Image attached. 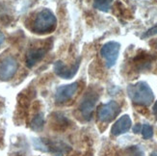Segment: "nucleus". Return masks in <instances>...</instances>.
<instances>
[{
  "mask_svg": "<svg viewBox=\"0 0 157 156\" xmlns=\"http://www.w3.org/2000/svg\"><path fill=\"white\" fill-rule=\"evenodd\" d=\"M154 44H155V46L157 47V40H155V43H154Z\"/></svg>",
  "mask_w": 157,
  "mask_h": 156,
  "instance_id": "20",
  "label": "nucleus"
},
{
  "mask_svg": "<svg viewBox=\"0 0 157 156\" xmlns=\"http://www.w3.org/2000/svg\"><path fill=\"white\" fill-rule=\"evenodd\" d=\"M121 111V107L120 105L114 100L109 101L108 103L102 105L98 113V120L102 123H110L116 117L118 116L119 113Z\"/></svg>",
  "mask_w": 157,
  "mask_h": 156,
  "instance_id": "6",
  "label": "nucleus"
},
{
  "mask_svg": "<svg viewBox=\"0 0 157 156\" xmlns=\"http://www.w3.org/2000/svg\"><path fill=\"white\" fill-rule=\"evenodd\" d=\"M121 49V44L118 42H108L106 43L100 49V54L105 60V64L107 67H112L117 63V60L119 58Z\"/></svg>",
  "mask_w": 157,
  "mask_h": 156,
  "instance_id": "3",
  "label": "nucleus"
},
{
  "mask_svg": "<svg viewBox=\"0 0 157 156\" xmlns=\"http://www.w3.org/2000/svg\"><path fill=\"white\" fill-rule=\"evenodd\" d=\"M4 39H5V37H4V35L3 34L0 32V45H1L2 44H3V42H4Z\"/></svg>",
  "mask_w": 157,
  "mask_h": 156,
  "instance_id": "18",
  "label": "nucleus"
},
{
  "mask_svg": "<svg viewBox=\"0 0 157 156\" xmlns=\"http://www.w3.org/2000/svg\"><path fill=\"white\" fill-rule=\"evenodd\" d=\"M142 135H143V138L146 139V140H148L152 138L153 136V128L151 124H145L144 125L142 126Z\"/></svg>",
  "mask_w": 157,
  "mask_h": 156,
  "instance_id": "14",
  "label": "nucleus"
},
{
  "mask_svg": "<svg viewBox=\"0 0 157 156\" xmlns=\"http://www.w3.org/2000/svg\"><path fill=\"white\" fill-rule=\"evenodd\" d=\"M114 0H94V7L101 12H108L111 9Z\"/></svg>",
  "mask_w": 157,
  "mask_h": 156,
  "instance_id": "12",
  "label": "nucleus"
},
{
  "mask_svg": "<svg viewBox=\"0 0 157 156\" xmlns=\"http://www.w3.org/2000/svg\"><path fill=\"white\" fill-rule=\"evenodd\" d=\"M151 156H157V153L156 152H153V153L151 154Z\"/></svg>",
  "mask_w": 157,
  "mask_h": 156,
  "instance_id": "19",
  "label": "nucleus"
},
{
  "mask_svg": "<svg viewBox=\"0 0 157 156\" xmlns=\"http://www.w3.org/2000/svg\"><path fill=\"white\" fill-rule=\"evenodd\" d=\"M78 90V83H71L69 85H64L59 87L56 90L55 100L56 102L63 103L70 100Z\"/></svg>",
  "mask_w": 157,
  "mask_h": 156,
  "instance_id": "8",
  "label": "nucleus"
},
{
  "mask_svg": "<svg viewBox=\"0 0 157 156\" xmlns=\"http://www.w3.org/2000/svg\"><path fill=\"white\" fill-rule=\"evenodd\" d=\"M152 112L154 114V116L157 118V101H155V103H154V105L152 107Z\"/></svg>",
  "mask_w": 157,
  "mask_h": 156,
  "instance_id": "17",
  "label": "nucleus"
},
{
  "mask_svg": "<svg viewBox=\"0 0 157 156\" xmlns=\"http://www.w3.org/2000/svg\"><path fill=\"white\" fill-rule=\"evenodd\" d=\"M44 114L43 113H40L38 114L37 116H35V118L33 119L32 120V128L34 130H40L44 126Z\"/></svg>",
  "mask_w": 157,
  "mask_h": 156,
  "instance_id": "13",
  "label": "nucleus"
},
{
  "mask_svg": "<svg viewBox=\"0 0 157 156\" xmlns=\"http://www.w3.org/2000/svg\"><path fill=\"white\" fill-rule=\"evenodd\" d=\"M127 94L133 103L142 106L151 105L154 99V94L151 88L144 81L128 85Z\"/></svg>",
  "mask_w": 157,
  "mask_h": 156,
  "instance_id": "1",
  "label": "nucleus"
},
{
  "mask_svg": "<svg viewBox=\"0 0 157 156\" xmlns=\"http://www.w3.org/2000/svg\"><path fill=\"white\" fill-rule=\"evenodd\" d=\"M98 99V94L93 91L86 93V94L82 98L81 103L79 105V110L82 114V116L87 120L92 119V115L95 107V104H97Z\"/></svg>",
  "mask_w": 157,
  "mask_h": 156,
  "instance_id": "5",
  "label": "nucleus"
},
{
  "mask_svg": "<svg viewBox=\"0 0 157 156\" xmlns=\"http://www.w3.org/2000/svg\"><path fill=\"white\" fill-rule=\"evenodd\" d=\"M43 150L52 152L55 154V156H62L67 151V145L63 143H52V142H48L44 146Z\"/></svg>",
  "mask_w": 157,
  "mask_h": 156,
  "instance_id": "11",
  "label": "nucleus"
},
{
  "mask_svg": "<svg viewBox=\"0 0 157 156\" xmlns=\"http://www.w3.org/2000/svg\"><path fill=\"white\" fill-rule=\"evenodd\" d=\"M157 34V24H155L154 26H152L151 28H149L147 31H146L144 34H143L142 38L145 39V38H149V37H152L154 35Z\"/></svg>",
  "mask_w": 157,
  "mask_h": 156,
  "instance_id": "15",
  "label": "nucleus"
},
{
  "mask_svg": "<svg viewBox=\"0 0 157 156\" xmlns=\"http://www.w3.org/2000/svg\"><path fill=\"white\" fill-rule=\"evenodd\" d=\"M80 60L81 59L78 58V60L75 62V64H74L73 66H71V67H67L62 61H57V62L54 64V67H53L54 72H55L59 77H62L64 79H71L75 75L78 69H79Z\"/></svg>",
  "mask_w": 157,
  "mask_h": 156,
  "instance_id": "7",
  "label": "nucleus"
},
{
  "mask_svg": "<svg viewBox=\"0 0 157 156\" xmlns=\"http://www.w3.org/2000/svg\"><path fill=\"white\" fill-rule=\"evenodd\" d=\"M48 46H38V47H31L27 52L26 55V65L28 67H32L35 66L38 62L42 60L45 54L48 51Z\"/></svg>",
  "mask_w": 157,
  "mask_h": 156,
  "instance_id": "9",
  "label": "nucleus"
},
{
  "mask_svg": "<svg viewBox=\"0 0 157 156\" xmlns=\"http://www.w3.org/2000/svg\"><path fill=\"white\" fill-rule=\"evenodd\" d=\"M18 69V63L15 57L6 56L0 60V80L7 81L13 77Z\"/></svg>",
  "mask_w": 157,
  "mask_h": 156,
  "instance_id": "4",
  "label": "nucleus"
},
{
  "mask_svg": "<svg viewBox=\"0 0 157 156\" xmlns=\"http://www.w3.org/2000/svg\"><path fill=\"white\" fill-rule=\"evenodd\" d=\"M57 26V19L54 13L49 9H43L40 11L33 21L32 30L34 33L47 34L55 30Z\"/></svg>",
  "mask_w": 157,
  "mask_h": 156,
  "instance_id": "2",
  "label": "nucleus"
},
{
  "mask_svg": "<svg viewBox=\"0 0 157 156\" xmlns=\"http://www.w3.org/2000/svg\"><path fill=\"white\" fill-rule=\"evenodd\" d=\"M131 124L132 120L130 117L128 115H124L113 124L111 128V133L114 136H119V135L124 134L128 132V130L131 128Z\"/></svg>",
  "mask_w": 157,
  "mask_h": 156,
  "instance_id": "10",
  "label": "nucleus"
},
{
  "mask_svg": "<svg viewBox=\"0 0 157 156\" xmlns=\"http://www.w3.org/2000/svg\"><path fill=\"white\" fill-rule=\"evenodd\" d=\"M133 132L134 133H139V132H141V130H142V125L140 124H135L134 126H133Z\"/></svg>",
  "mask_w": 157,
  "mask_h": 156,
  "instance_id": "16",
  "label": "nucleus"
}]
</instances>
